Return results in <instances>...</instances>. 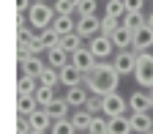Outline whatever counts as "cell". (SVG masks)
Segmentation results:
<instances>
[{"mask_svg": "<svg viewBox=\"0 0 153 134\" xmlns=\"http://www.w3.org/2000/svg\"><path fill=\"white\" fill-rule=\"evenodd\" d=\"M109 134H134L128 115H115V118H109Z\"/></svg>", "mask_w": 153, "mask_h": 134, "instance_id": "cell-21", "label": "cell"}, {"mask_svg": "<svg viewBox=\"0 0 153 134\" xmlns=\"http://www.w3.org/2000/svg\"><path fill=\"white\" fill-rule=\"evenodd\" d=\"M137 55L140 52H134V49H118L115 52V68L120 71V77H126V74H134V68H137Z\"/></svg>", "mask_w": 153, "mask_h": 134, "instance_id": "cell-6", "label": "cell"}, {"mask_svg": "<svg viewBox=\"0 0 153 134\" xmlns=\"http://www.w3.org/2000/svg\"><path fill=\"white\" fill-rule=\"evenodd\" d=\"M123 6H126V11H142L145 0H123Z\"/></svg>", "mask_w": 153, "mask_h": 134, "instance_id": "cell-36", "label": "cell"}, {"mask_svg": "<svg viewBox=\"0 0 153 134\" xmlns=\"http://www.w3.org/2000/svg\"><path fill=\"white\" fill-rule=\"evenodd\" d=\"M150 3H153V0H150Z\"/></svg>", "mask_w": 153, "mask_h": 134, "instance_id": "cell-43", "label": "cell"}, {"mask_svg": "<svg viewBox=\"0 0 153 134\" xmlns=\"http://www.w3.org/2000/svg\"><path fill=\"white\" fill-rule=\"evenodd\" d=\"M82 85H85L90 93H96V96H109V93L118 90V85H120V71L115 68V63L99 60L93 71L85 74Z\"/></svg>", "mask_w": 153, "mask_h": 134, "instance_id": "cell-1", "label": "cell"}, {"mask_svg": "<svg viewBox=\"0 0 153 134\" xmlns=\"http://www.w3.org/2000/svg\"><path fill=\"white\" fill-rule=\"evenodd\" d=\"M55 14L74 16V14H76V3H74V0H57V3H55Z\"/></svg>", "mask_w": 153, "mask_h": 134, "instance_id": "cell-33", "label": "cell"}, {"mask_svg": "<svg viewBox=\"0 0 153 134\" xmlns=\"http://www.w3.org/2000/svg\"><path fill=\"white\" fill-rule=\"evenodd\" d=\"M49 112H52L55 121H66V118H71V104H68L66 99H57V101L49 107Z\"/></svg>", "mask_w": 153, "mask_h": 134, "instance_id": "cell-28", "label": "cell"}, {"mask_svg": "<svg viewBox=\"0 0 153 134\" xmlns=\"http://www.w3.org/2000/svg\"><path fill=\"white\" fill-rule=\"evenodd\" d=\"M71 63L79 68V71H85V74H88V71H93V68H96V63H99V60L93 57V52H90L88 47H79L76 52H71Z\"/></svg>", "mask_w": 153, "mask_h": 134, "instance_id": "cell-9", "label": "cell"}, {"mask_svg": "<svg viewBox=\"0 0 153 134\" xmlns=\"http://www.w3.org/2000/svg\"><path fill=\"white\" fill-rule=\"evenodd\" d=\"M120 25H123V22H120V19H115V16H107V14L101 16V33H104V36H112Z\"/></svg>", "mask_w": 153, "mask_h": 134, "instance_id": "cell-32", "label": "cell"}, {"mask_svg": "<svg viewBox=\"0 0 153 134\" xmlns=\"http://www.w3.org/2000/svg\"><path fill=\"white\" fill-rule=\"evenodd\" d=\"M88 134H109V118H101V115H96Z\"/></svg>", "mask_w": 153, "mask_h": 134, "instance_id": "cell-31", "label": "cell"}, {"mask_svg": "<svg viewBox=\"0 0 153 134\" xmlns=\"http://www.w3.org/2000/svg\"><path fill=\"white\" fill-rule=\"evenodd\" d=\"M101 107H104V96H96V93H90V99H88L85 109H88V112H93V115H99V112H101Z\"/></svg>", "mask_w": 153, "mask_h": 134, "instance_id": "cell-34", "label": "cell"}, {"mask_svg": "<svg viewBox=\"0 0 153 134\" xmlns=\"http://www.w3.org/2000/svg\"><path fill=\"white\" fill-rule=\"evenodd\" d=\"M38 41H41L44 49H52V47L60 44V33H57L55 28H44L41 33H38Z\"/></svg>", "mask_w": 153, "mask_h": 134, "instance_id": "cell-26", "label": "cell"}, {"mask_svg": "<svg viewBox=\"0 0 153 134\" xmlns=\"http://www.w3.org/2000/svg\"><path fill=\"white\" fill-rule=\"evenodd\" d=\"M123 25H126L128 30H140L142 25H148V16H145V11H126Z\"/></svg>", "mask_w": 153, "mask_h": 134, "instance_id": "cell-23", "label": "cell"}, {"mask_svg": "<svg viewBox=\"0 0 153 134\" xmlns=\"http://www.w3.org/2000/svg\"><path fill=\"white\" fill-rule=\"evenodd\" d=\"M33 3H49V0H33Z\"/></svg>", "mask_w": 153, "mask_h": 134, "instance_id": "cell-41", "label": "cell"}, {"mask_svg": "<svg viewBox=\"0 0 153 134\" xmlns=\"http://www.w3.org/2000/svg\"><path fill=\"white\" fill-rule=\"evenodd\" d=\"M71 63V52H66L63 47H52V49H47V66H52V68H66Z\"/></svg>", "mask_w": 153, "mask_h": 134, "instance_id": "cell-13", "label": "cell"}, {"mask_svg": "<svg viewBox=\"0 0 153 134\" xmlns=\"http://www.w3.org/2000/svg\"><path fill=\"white\" fill-rule=\"evenodd\" d=\"M128 109L131 112H153V99L148 90H134L128 96Z\"/></svg>", "mask_w": 153, "mask_h": 134, "instance_id": "cell-10", "label": "cell"}, {"mask_svg": "<svg viewBox=\"0 0 153 134\" xmlns=\"http://www.w3.org/2000/svg\"><path fill=\"white\" fill-rule=\"evenodd\" d=\"M76 33L82 38H93L101 33V19L99 16H76Z\"/></svg>", "mask_w": 153, "mask_h": 134, "instance_id": "cell-8", "label": "cell"}, {"mask_svg": "<svg viewBox=\"0 0 153 134\" xmlns=\"http://www.w3.org/2000/svg\"><path fill=\"white\" fill-rule=\"evenodd\" d=\"M153 47V28L142 25L140 30H134V52H148Z\"/></svg>", "mask_w": 153, "mask_h": 134, "instance_id": "cell-15", "label": "cell"}, {"mask_svg": "<svg viewBox=\"0 0 153 134\" xmlns=\"http://www.w3.org/2000/svg\"><path fill=\"white\" fill-rule=\"evenodd\" d=\"M112 41L118 49H134V30H128L126 25H120L118 30L112 33Z\"/></svg>", "mask_w": 153, "mask_h": 134, "instance_id": "cell-17", "label": "cell"}, {"mask_svg": "<svg viewBox=\"0 0 153 134\" xmlns=\"http://www.w3.org/2000/svg\"><path fill=\"white\" fill-rule=\"evenodd\" d=\"M55 6H49V3H33L30 6V11H27V22H30V28H36L38 33H41L44 28H49L52 22H55Z\"/></svg>", "mask_w": 153, "mask_h": 134, "instance_id": "cell-2", "label": "cell"}, {"mask_svg": "<svg viewBox=\"0 0 153 134\" xmlns=\"http://www.w3.org/2000/svg\"><path fill=\"white\" fill-rule=\"evenodd\" d=\"M126 112H131V109H128V99H123L118 90L109 93V96H104L101 115H107V118H115V115H126Z\"/></svg>", "mask_w": 153, "mask_h": 134, "instance_id": "cell-5", "label": "cell"}, {"mask_svg": "<svg viewBox=\"0 0 153 134\" xmlns=\"http://www.w3.org/2000/svg\"><path fill=\"white\" fill-rule=\"evenodd\" d=\"M145 90H148V93H150V99H153V85H150V88H145Z\"/></svg>", "mask_w": 153, "mask_h": 134, "instance_id": "cell-39", "label": "cell"}, {"mask_svg": "<svg viewBox=\"0 0 153 134\" xmlns=\"http://www.w3.org/2000/svg\"><path fill=\"white\" fill-rule=\"evenodd\" d=\"M38 109V101H36V93H19L16 96V115H30Z\"/></svg>", "mask_w": 153, "mask_h": 134, "instance_id": "cell-18", "label": "cell"}, {"mask_svg": "<svg viewBox=\"0 0 153 134\" xmlns=\"http://www.w3.org/2000/svg\"><path fill=\"white\" fill-rule=\"evenodd\" d=\"M93 118H96V115H93V112H88L85 107H82V109H74V112H71V123H74V129L79 131V134H88V129H90Z\"/></svg>", "mask_w": 153, "mask_h": 134, "instance_id": "cell-16", "label": "cell"}, {"mask_svg": "<svg viewBox=\"0 0 153 134\" xmlns=\"http://www.w3.org/2000/svg\"><path fill=\"white\" fill-rule=\"evenodd\" d=\"M148 134H153V131H148Z\"/></svg>", "mask_w": 153, "mask_h": 134, "instance_id": "cell-42", "label": "cell"}, {"mask_svg": "<svg viewBox=\"0 0 153 134\" xmlns=\"http://www.w3.org/2000/svg\"><path fill=\"white\" fill-rule=\"evenodd\" d=\"M36 101H38V107H47V109H49V107L57 101V88H44V85H38Z\"/></svg>", "mask_w": 153, "mask_h": 134, "instance_id": "cell-20", "label": "cell"}, {"mask_svg": "<svg viewBox=\"0 0 153 134\" xmlns=\"http://www.w3.org/2000/svg\"><path fill=\"white\" fill-rule=\"evenodd\" d=\"M99 11V0H79L76 3V16H96Z\"/></svg>", "mask_w": 153, "mask_h": 134, "instance_id": "cell-29", "label": "cell"}, {"mask_svg": "<svg viewBox=\"0 0 153 134\" xmlns=\"http://www.w3.org/2000/svg\"><path fill=\"white\" fill-rule=\"evenodd\" d=\"M82 80H85V71H79L74 63L60 68V85L63 88H76V85H82Z\"/></svg>", "mask_w": 153, "mask_h": 134, "instance_id": "cell-14", "label": "cell"}, {"mask_svg": "<svg viewBox=\"0 0 153 134\" xmlns=\"http://www.w3.org/2000/svg\"><path fill=\"white\" fill-rule=\"evenodd\" d=\"M16 68H19V74L38 77V74H41V71L47 68V63H44L38 55H27V57H16Z\"/></svg>", "mask_w": 153, "mask_h": 134, "instance_id": "cell-7", "label": "cell"}, {"mask_svg": "<svg viewBox=\"0 0 153 134\" xmlns=\"http://www.w3.org/2000/svg\"><path fill=\"white\" fill-rule=\"evenodd\" d=\"M82 41H85V38H82L79 33H76V30H74V33H68V36H60V44H57V47H63L66 52H76L79 47H85Z\"/></svg>", "mask_w": 153, "mask_h": 134, "instance_id": "cell-25", "label": "cell"}, {"mask_svg": "<svg viewBox=\"0 0 153 134\" xmlns=\"http://www.w3.org/2000/svg\"><path fill=\"white\" fill-rule=\"evenodd\" d=\"M30 121H27V115H16V134H30Z\"/></svg>", "mask_w": 153, "mask_h": 134, "instance_id": "cell-35", "label": "cell"}, {"mask_svg": "<svg viewBox=\"0 0 153 134\" xmlns=\"http://www.w3.org/2000/svg\"><path fill=\"white\" fill-rule=\"evenodd\" d=\"M36 90H38V77L19 74V80H16V96L19 93H36Z\"/></svg>", "mask_w": 153, "mask_h": 134, "instance_id": "cell-24", "label": "cell"}, {"mask_svg": "<svg viewBox=\"0 0 153 134\" xmlns=\"http://www.w3.org/2000/svg\"><path fill=\"white\" fill-rule=\"evenodd\" d=\"M63 99L71 104V109H82L85 104H88V99H90V90L85 88V85H76V88H66V96Z\"/></svg>", "mask_w": 153, "mask_h": 134, "instance_id": "cell-11", "label": "cell"}, {"mask_svg": "<svg viewBox=\"0 0 153 134\" xmlns=\"http://www.w3.org/2000/svg\"><path fill=\"white\" fill-rule=\"evenodd\" d=\"M104 14H107V16H115V19H120V22H123V16H126L123 0H104Z\"/></svg>", "mask_w": 153, "mask_h": 134, "instance_id": "cell-27", "label": "cell"}, {"mask_svg": "<svg viewBox=\"0 0 153 134\" xmlns=\"http://www.w3.org/2000/svg\"><path fill=\"white\" fill-rule=\"evenodd\" d=\"M134 80H137L140 88H150V85H153V55H150V52H140V55H137Z\"/></svg>", "mask_w": 153, "mask_h": 134, "instance_id": "cell-3", "label": "cell"}, {"mask_svg": "<svg viewBox=\"0 0 153 134\" xmlns=\"http://www.w3.org/2000/svg\"><path fill=\"white\" fill-rule=\"evenodd\" d=\"M30 6H33V0H14V8H16V11H25V14H27Z\"/></svg>", "mask_w": 153, "mask_h": 134, "instance_id": "cell-37", "label": "cell"}, {"mask_svg": "<svg viewBox=\"0 0 153 134\" xmlns=\"http://www.w3.org/2000/svg\"><path fill=\"white\" fill-rule=\"evenodd\" d=\"M30 134H49V131H30Z\"/></svg>", "mask_w": 153, "mask_h": 134, "instance_id": "cell-40", "label": "cell"}, {"mask_svg": "<svg viewBox=\"0 0 153 134\" xmlns=\"http://www.w3.org/2000/svg\"><path fill=\"white\" fill-rule=\"evenodd\" d=\"M148 25H150V28H153V11H150V14H148Z\"/></svg>", "mask_w": 153, "mask_h": 134, "instance_id": "cell-38", "label": "cell"}, {"mask_svg": "<svg viewBox=\"0 0 153 134\" xmlns=\"http://www.w3.org/2000/svg\"><path fill=\"white\" fill-rule=\"evenodd\" d=\"M49 134H79V131L74 129L71 118H66V121H55V123H52V129H49Z\"/></svg>", "mask_w": 153, "mask_h": 134, "instance_id": "cell-30", "label": "cell"}, {"mask_svg": "<svg viewBox=\"0 0 153 134\" xmlns=\"http://www.w3.org/2000/svg\"><path fill=\"white\" fill-rule=\"evenodd\" d=\"M49 28H55L60 36H68V33L76 30V16H63V14H57V16H55V22H52Z\"/></svg>", "mask_w": 153, "mask_h": 134, "instance_id": "cell-19", "label": "cell"}, {"mask_svg": "<svg viewBox=\"0 0 153 134\" xmlns=\"http://www.w3.org/2000/svg\"><path fill=\"white\" fill-rule=\"evenodd\" d=\"M128 121H131V131L134 134L153 131V115L150 112H128Z\"/></svg>", "mask_w": 153, "mask_h": 134, "instance_id": "cell-12", "label": "cell"}, {"mask_svg": "<svg viewBox=\"0 0 153 134\" xmlns=\"http://www.w3.org/2000/svg\"><path fill=\"white\" fill-rule=\"evenodd\" d=\"M38 85H44V88H57V85H60V71L52 68V66H47L41 74H38Z\"/></svg>", "mask_w": 153, "mask_h": 134, "instance_id": "cell-22", "label": "cell"}, {"mask_svg": "<svg viewBox=\"0 0 153 134\" xmlns=\"http://www.w3.org/2000/svg\"><path fill=\"white\" fill-rule=\"evenodd\" d=\"M88 49L93 52V57H96V60H107V57H109L115 49H118V47H115L112 36H104V33H99V36L88 38Z\"/></svg>", "mask_w": 153, "mask_h": 134, "instance_id": "cell-4", "label": "cell"}]
</instances>
